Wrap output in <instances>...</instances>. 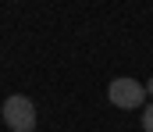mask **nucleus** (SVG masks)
Segmentation results:
<instances>
[{
  "mask_svg": "<svg viewBox=\"0 0 153 132\" xmlns=\"http://www.w3.org/2000/svg\"><path fill=\"white\" fill-rule=\"evenodd\" d=\"M143 132H153V104L143 107Z\"/></svg>",
  "mask_w": 153,
  "mask_h": 132,
  "instance_id": "3",
  "label": "nucleus"
},
{
  "mask_svg": "<svg viewBox=\"0 0 153 132\" xmlns=\"http://www.w3.org/2000/svg\"><path fill=\"white\" fill-rule=\"evenodd\" d=\"M4 122L11 132H32L36 129V107L29 96H7L4 100Z\"/></svg>",
  "mask_w": 153,
  "mask_h": 132,
  "instance_id": "1",
  "label": "nucleus"
},
{
  "mask_svg": "<svg viewBox=\"0 0 153 132\" xmlns=\"http://www.w3.org/2000/svg\"><path fill=\"white\" fill-rule=\"evenodd\" d=\"M146 93H150V96H153V79H150V82H146Z\"/></svg>",
  "mask_w": 153,
  "mask_h": 132,
  "instance_id": "4",
  "label": "nucleus"
},
{
  "mask_svg": "<svg viewBox=\"0 0 153 132\" xmlns=\"http://www.w3.org/2000/svg\"><path fill=\"white\" fill-rule=\"evenodd\" d=\"M107 96H111V104H114V107L135 111V107H143V100H146V86L125 75V79H114V82H111Z\"/></svg>",
  "mask_w": 153,
  "mask_h": 132,
  "instance_id": "2",
  "label": "nucleus"
}]
</instances>
